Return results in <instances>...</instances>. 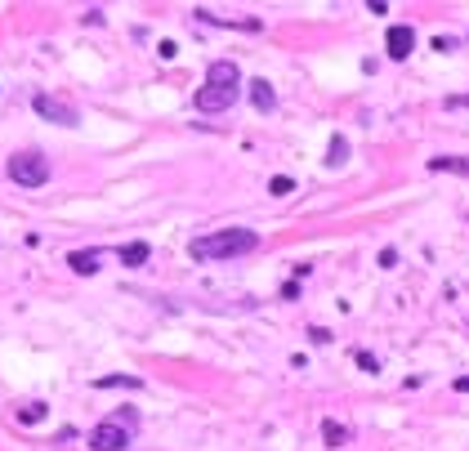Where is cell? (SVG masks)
<instances>
[{
    "label": "cell",
    "instance_id": "cell-1",
    "mask_svg": "<svg viewBox=\"0 0 469 451\" xmlns=\"http://www.w3.org/2000/svg\"><path fill=\"white\" fill-rule=\"evenodd\" d=\"M259 246V232L250 228H219V232H206V237H192L188 255L197 264H223V259H237V255H250Z\"/></svg>",
    "mask_w": 469,
    "mask_h": 451
},
{
    "label": "cell",
    "instance_id": "cell-2",
    "mask_svg": "<svg viewBox=\"0 0 469 451\" xmlns=\"http://www.w3.org/2000/svg\"><path fill=\"white\" fill-rule=\"evenodd\" d=\"M241 99V68L232 59H219L210 63V72H206V86L197 90V112H228L232 103Z\"/></svg>",
    "mask_w": 469,
    "mask_h": 451
},
{
    "label": "cell",
    "instance_id": "cell-3",
    "mask_svg": "<svg viewBox=\"0 0 469 451\" xmlns=\"http://www.w3.org/2000/svg\"><path fill=\"white\" fill-rule=\"evenodd\" d=\"M139 434V407H121L112 420L90 429V447L94 451H126Z\"/></svg>",
    "mask_w": 469,
    "mask_h": 451
},
{
    "label": "cell",
    "instance_id": "cell-4",
    "mask_svg": "<svg viewBox=\"0 0 469 451\" xmlns=\"http://www.w3.org/2000/svg\"><path fill=\"white\" fill-rule=\"evenodd\" d=\"M9 179L23 188H45L50 183V161H45L41 148H23V152L9 157Z\"/></svg>",
    "mask_w": 469,
    "mask_h": 451
},
{
    "label": "cell",
    "instance_id": "cell-5",
    "mask_svg": "<svg viewBox=\"0 0 469 451\" xmlns=\"http://www.w3.org/2000/svg\"><path fill=\"white\" fill-rule=\"evenodd\" d=\"M32 108H36V117H45V121H54V126H77V108L72 103H59L54 94H32Z\"/></svg>",
    "mask_w": 469,
    "mask_h": 451
},
{
    "label": "cell",
    "instance_id": "cell-6",
    "mask_svg": "<svg viewBox=\"0 0 469 451\" xmlns=\"http://www.w3.org/2000/svg\"><path fill=\"white\" fill-rule=\"evenodd\" d=\"M384 45H389V59H407V54L416 50V32H411L407 23H398V27H389Z\"/></svg>",
    "mask_w": 469,
    "mask_h": 451
},
{
    "label": "cell",
    "instance_id": "cell-7",
    "mask_svg": "<svg viewBox=\"0 0 469 451\" xmlns=\"http://www.w3.org/2000/svg\"><path fill=\"white\" fill-rule=\"evenodd\" d=\"M117 255L126 259V268H143L152 259V246L148 241H126V246H117Z\"/></svg>",
    "mask_w": 469,
    "mask_h": 451
},
{
    "label": "cell",
    "instance_id": "cell-8",
    "mask_svg": "<svg viewBox=\"0 0 469 451\" xmlns=\"http://www.w3.org/2000/svg\"><path fill=\"white\" fill-rule=\"evenodd\" d=\"M99 259H103V250H72L68 264H72V272L90 277V272H99Z\"/></svg>",
    "mask_w": 469,
    "mask_h": 451
},
{
    "label": "cell",
    "instance_id": "cell-9",
    "mask_svg": "<svg viewBox=\"0 0 469 451\" xmlns=\"http://www.w3.org/2000/svg\"><path fill=\"white\" fill-rule=\"evenodd\" d=\"M250 103H255L259 112H273V108H277L273 86H268V81H250Z\"/></svg>",
    "mask_w": 469,
    "mask_h": 451
},
{
    "label": "cell",
    "instance_id": "cell-10",
    "mask_svg": "<svg viewBox=\"0 0 469 451\" xmlns=\"http://www.w3.org/2000/svg\"><path fill=\"white\" fill-rule=\"evenodd\" d=\"M344 161H349V143L335 134V139H331V157H326V166H344Z\"/></svg>",
    "mask_w": 469,
    "mask_h": 451
},
{
    "label": "cell",
    "instance_id": "cell-11",
    "mask_svg": "<svg viewBox=\"0 0 469 451\" xmlns=\"http://www.w3.org/2000/svg\"><path fill=\"white\" fill-rule=\"evenodd\" d=\"M94 384H99V389H108V384H112V389H134V375H103V380H94Z\"/></svg>",
    "mask_w": 469,
    "mask_h": 451
},
{
    "label": "cell",
    "instance_id": "cell-12",
    "mask_svg": "<svg viewBox=\"0 0 469 451\" xmlns=\"http://www.w3.org/2000/svg\"><path fill=\"white\" fill-rule=\"evenodd\" d=\"M429 170H461V174H469V161H452V157H434V161H429Z\"/></svg>",
    "mask_w": 469,
    "mask_h": 451
},
{
    "label": "cell",
    "instance_id": "cell-13",
    "mask_svg": "<svg viewBox=\"0 0 469 451\" xmlns=\"http://www.w3.org/2000/svg\"><path fill=\"white\" fill-rule=\"evenodd\" d=\"M268 192H273V197H290V192H295V183H290L286 174H277V179H268Z\"/></svg>",
    "mask_w": 469,
    "mask_h": 451
},
{
    "label": "cell",
    "instance_id": "cell-14",
    "mask_svg": "<svg viewBox=\"0 0 469 451\" xmlns=\"http://www.w3.org/2000/svg\"><path fill=\"white\" fill-rule=\"evenodd\" d=\"M322 434H326V438H331V447H340V443H344V438H349V434H344V429H340V425H335V420H326V425H322Z\"/></svg>",
    "mask_w": 469,
    "mask_h": 451
},
{
    "label": "cell",
    "instance_id": "cell-15",
    "mask_svg": "<svg viewBox=\"0 0 469 451\" xmlns=\"http://www.w3.org/2000/svg\"><path fill=\"white\" fill-rule=\"evenodd\" d=\"M45 411H50V407H45V402H36V407H27L18 420H23V425H32V420H45Z\"/></svg>",
    "mask_w": 469,
    "mask_h": 451
},
{
    "label": "cell",
    "instance_id": "cell-16",
    "mask_svg": "<svg viewBox=\"0 0 469 451\" xmlns=\"http://www.w3.org/2000/svg\"><path fill=\"white\" fill-rule=\"evenodd\" d=\"M308 340H313V344H326V340H331V331H322V326H313V331H308Z\"/></svg>",
    "mask_w": 469,
    "mask_h": 451
},
{
    "label": "cell",
    "instance_id": "cell-17",
    "mask_svg": "<svg viewBox=\"0 0 469 451\" xmlns=\"http://www.w3.org/2000/svg\"><path fill=\"white\" fill-rule=\"evenodd\" d=\"M447 108H469V94H456V99H447Z\"/></svg>",
    "mask_w": 469,
    "mask_h": 451
},
{
    "label": "cell",
    "instance_id": "cell-18",
    "mask_svg": "<svg viewBox=\"0 0 469 451\" xmlns=\"http://www.w3.org/2000/svg\"><path fill=\"white\" fill-rule=\"evenodd\" d=\"M456 389H465V393H469V375H461V380H456Z\"/></svg>",
    "mask_w": 469,
    "mask_h": 451
}]
</instances>
